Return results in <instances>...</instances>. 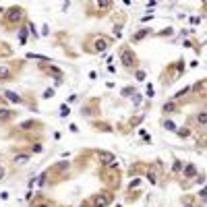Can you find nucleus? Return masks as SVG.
Here are the masks:
<instances>
[{
  "label": "nucleus",
  "instance_id": "obj_7",
  "mask_svg": "<svg viewBox=\"0 0 207 207\" xmlns=\"http://www.w3.org/2000/svg\"><path fill=\"white\" fill-rule=\"evenodd\" d=\"M6 79H11V70H8V66H0V81Z\"/></svg>",
  "mask_w": 207,
  "mask_h": 207
},
{
  "label": "nucleus",
  "instance_id": "obj_1",
  "mask_svg": "<svg viewBox=\"0 0 207 207\" xmlns=\"http://www.w3.org/2000/svg\"><path fill=\"white\" fill-rule=\"evenodd\" d=\"M120 60H122V64L127 66V69H135L137 66V54L131 50V48H122L120 50Z\"/></svg>",
  "mask_w": 207,
  "mask_h": 207
},
{
  "label": "nucleus",
  "instance_id": "obj_8",
  "mask_svg": "<svg viewBox=\"0 0 207 207\" xmlns=\"http://www.w3.org/2000/svg\"><path fill=\"white\" fill-rule=\"evenodd\" d=\"M195 172H197V168L193 166V164H186V168H184V176H195Z\"/></svg>",
  "mask_w": 207,
  "mask_h": 207
},
{
  "label": "nucleus",
  "instance_id": "obj_9",
  "mask_svg": "<svg viewBox=\"0 0 207 207\" xmlns=\"http://www.w3.org/2000/svg\"><path fill=\"white\" fill-rule=\"evenodd\" d=\"M197 122H199V127L203 128L207 122V112H199V116H197Z\"/></svg>",
  "mask_w": 207,
  "mask_h": 207
},
{
  "label": "nucleus",
  "instance_id": "obj_13",
  "mask_svg": "<svg viewBox=\"0 0 207 207\" xmlns=\"http://www.w3.org/2000/svg\"><path fill=\"white\" fill-rule=\"evenodd\" d=\"M164 127H166V131H176V124L172 120H164Z\"/></svg>",
  "mask_w": 207,
  "mask_h": 207
},
{
  "label": "nucleus",
  "instance_id": "obj_16",
  "mask_svg": "<svg viewBox=\"0 0 207 207\" xmlns=\"http://www.w3.org/2000/svg\"><path fill=\"white\" fill-rule=\"evenodd\" d=\"M180 168H182V164H180V160H176V161H174V166H172V170H174V172H178Z\"/></svg>",
  "mask_w": 207,
  "mask_h": 207
},
{
  "label": "nucleus",
  "instance_id": "obj_3",
  "mask_svg": "<svg viewBox=\"0 0 207 207\" xmlns=\"http://www.w3.org/2000/svg\"><path fill=\"white\" fill-rule=\"evenodd\" d=\"M112 199H114V195H110V193L106 195V193H104V195H100L95 201H93V207H106V205H110V203H112Z\"/></svg>",
  "mask_w": 207,
  "mask_h": 207
},
{
  "label": "nucleus",
  "instance_id": "obj_4",
  "mask_svg": "<svg viewBox=\"0 0 207 207\" xmlns=\"http://www.w3.org/2000/svg\"><path fill=\"white\" fill-rule=\"evenodd\" d=\"M15 116H17V112H12V110H0V120H2V122L12 120Z\"/></svg>",
  "mask_w": 207,
  "mask_h": 207
},
{
  "label": "nucleus",
  "instance_id": "obj_6",
  "mask_svg": "<svg viewBox=\"0 0 207 207\" xmlns=\"http://www.w3.org/2000/svg\"><path fill=\"white\" fill-rule=\"evenodd\" d=\"M2 95H4L6 100H11V102H15V104H21V102H23V100H21V97H19L17 93H12V91H2Z\"/></svg>",
  "mask_w": 207,
  "mask_h": 207
},
{
  "label": "nucleus",
  "instance_id": "obj_11",
  "mask_svg": "<svg viewBox=\"0 0 207 207\" xmlns=\"http://www.w3.org/2000/svg\"><path fill=\"white\" fill-rule=\"evenodd\" d=\"M0 56H11V48H6V44H0Z\"/></svg>",
  "mask_w": 207,
  "mask_h": 207
},
{
  "label": "nucleus",
  "instance_id": "obj_10",
  "mask_svg": "<svg viewBox=\"0 0 207 207\" xmlns=\"http://www.w3.org/2000/svg\"><path fill=\"white\" fill-rule=\"evenodd\" d=\"M27 35H29V31L23 27V29H21V33H19V42H21L23 46H25V42H27Z\"/></svg>",
  "mask_w": 207,
  "mask_h": 207
},
{
  "label": "nucleus",
  "instance_id": "obj_15",
  "mask_svg": "<svg viewBox=\"0 0 207 207\" xmlns=\"http://www.w3.org/2000/svg\"><path fill=\"white\" fill-rule=\"evenodd\" d=\"M69 114H70V112H69V106L64 104V106L60 108V116H69Z\"/></svg>",
  "mask_w": 207,
  "mask_h": 207
},
{
  "label": "nucleus",
  "instance_id": "obj_5",
  "mask_svg": "<svg viewBox=\"0 0 207 207\" xmlns=\"http://www.w3.org/2000/svg\"><path fill=\"white\" fill-rule=\"evenodd\" d=\"M176 110H178V108H176V104H174V102H168L164 108H161V112H164L166 116H168V114H174Z\"/></svg>",
  "mask_w": 207,
  "mask_h": 207
},
{
  "label": "nucleus",
  "instance_id": "obj_18",
  "mask_svg": "<svg viewBox=\"0 0 207 207\" xmlns=\"http://www.w3.org/2000/svg\"><path fill=\"white\" fill-rule=\"evenodd\" d=\"M54 95V89H48V91H44V100H50Z\"/></svg>",
  "mask_w": 207,
  "mask_h": 207
},
{
  "label": "nucleus",
  "instance_id": "obj_17",
  "mask_svg": "<svg viewBox=\"0 0 207 207\" xmlns=\"http://www.w3.org/2000/svg\"><path fill=\"white\" fill-rule=\"evenodd\" d=\"M135 77H137V81H143V79H145V73H143V70H137Z\"/></svg>",
  "mask_w": 207,
  "mask_h": 207
},
{
  "label": "nucleus",
  "instance_id": "obj_12",
  "mask_svg": "<svg viewBox=\"0 0 207 207\" xmlns=\"http://www.w3.org/2000/svg\"><path fill=\"white\" fill-rule=\"evenodd\" d=\"M149 33V31H147V29H145V31H137V33L133 35V42H139V39H143V37H145V35Z\"/></svg>",
  "mask_w": 207,
  "mask_h": 207
},
{
  "label": "nucleus",
  "instance_id": "obj_2",
  "mask_svg": "<svg viewBox=\"0 0 207 207\" xmlns=\"http://www.w3.org/2000/svg\"><path fill=\"white\" fill-rule=\"evenodd\" d=\"M6 19H8V23H19L21 19H23V8H19V6H12L6 11Z\"/></svg>",
  "mask_w": 207,
  "mask_h": 207
},
{
  "label": "nucleus",
  "instance_id": "obj_14",
  "mask_svg": "<svg viewBox=\"0 0 207 207\" xmlns=\"http://www.w3.org/2000/svg\"><path fill=\"white\" fill-rule=\"evenodd\" d=\"M27 160H29V155H17V158H15L17 164H27Z\"/></svg>",
  "mask_w": 207,
  "mask_h": 207
},
{
  "label": "nucleus",
  "instance_id": "obj_19",
  "mask_svg": "<svg viewBox=\"0 0 207 207\" xmlns=\"http://www.w3.org/2000/svg\"><path fill=\"white\" fill-rule=\"evenodd\" d=\"M4 174H6V170H4V168H2V166H0V180H2V178H4Z\"/></svg>",
  "mask_w": 207,
  "mask_h": 207
}]
</instances>
